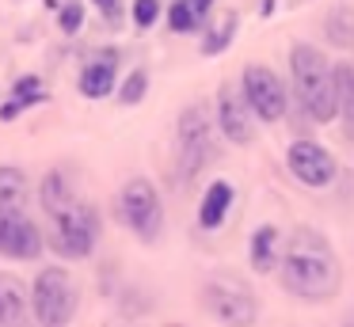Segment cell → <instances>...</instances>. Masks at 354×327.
Returning <instances> with one entry per match:
<instances>
[{"label":"cell","mask_w":354,"mask_h":327,"mask_svg":"<svg viewBox=\"0 0 354 327\" xmlns=\"http://www.w3.org/2000/svg\"><path fill=\"white\" fill-rule=\"evenodd\" d=\"M278 281L290 297L305 304H328L343 289V266L324 232L308 225H297L282 243V259H278Z\"/></svg>","instance_id":"cell-1"},{"label":"cell","mask_w":354,"mask_h":327,"mask_svg":"<svg viewBox=\"0 0 354 327\" xmlns=\"http://www.w3.org/2000/svg\"><path fill=\"white\" fill-rule=\"evenodd\" d=\"M290 73H293V91L297 103L305 111V118H313L316 126L339 118V88H335V65L324 57L316 46L297 42L290 50Z\"/></svg>","instance_id":"cell-2"},{"label":"cell","mask_w":354,"mask_h":327,"mask_svg":"<svg viewBox=\"0 0 354 327\" xmlns=\"http://www.w3.org/2000/svg\"><path fill=\"white\" fill-rule=\"evenodd\" d=\"M202 304L206 312L225 327H255L259 319V297L240 274H209L202 281Z\"/></svg>","instance_id":"cell-3"},{"label":"cell","mask_w":354,"mask_h":327,"mask_svg":"<svg viewBox=\"0 0 354 327\" xmlns=\"http://www.w3.org/2000/svg\"><path fill=\"white\" fill-rule=\"evenodd\" d=\"M115 209H118V221H122L141 243L160 240V232H164V202H160L156 187L145 179V175H133V179L122 183Z\"/></svg>","instance_id":"cell-4"},{"label":"cell","mask_w":354,"mask_h":327,"mask_svg":"<svg viewBox=\"0 0 354 327\" xmlns=\"http://www.w3.org/2000/svg\"><path fill=\"white\" fill-rule=\"evenodd\" d=\"M77 281L65 266H42L31 281V304L39 327H69L77 316Z\"/></svg>","instance_id":"cell-5"},{"label":"cell","mask_w":354,"mask_h":327,"mask_svg":"<svg viewBox=\"0 0 354 327\" xmlns=\"http://www.w3.org/2000/svg\"><path fill=\"white\" fill-rule=\"evenodd\" d=\"M95 243H100V213H95V205L77 202L62 217H54L50 247L62 259H88L95 251Z\"/></svg>","instance_id":"cell-6"},{"label":"cell","mask_w":354,"mask_h":327,"mask_svg":"<svg viewBox=\"0 0 354 327\" xmlns=\"http://www.w3.org/2000/svg\"><path fill=\"white\" fill-rule=\"evenodd\" d=\"M176 164L183 179H194V175L206 167V160L214 156V133H209V118L202 106H183L176 122Z\"/></svg>","instance_id":"cell-7"},{"label":"cell","mask_w":354,"mask_h":327,"mask_svg":"<svg viewBox=\"0 0 354 327\" xmlns=\"http://www.w3.org/2000/svg\"><path fill=\"white\" fill-rule=\"evenodd\" d=\"M240 88H244V99H248V106H252V114L259 122H278L286 114V88H282L274 68L255 65V61L244 65Z\"/></svg>","instance_id":"cell-8"},{"label":"cell","mask_w":354,"mask_h":327,"mask_svg":"<svg viewBox=\"0 0 354 327\" xmlns=\"http://www.w3.org/2000/svg\"><path fill=\"white\" fill-rule=\"evenodd\" d=\"M286 164H290V175L301 187H313V190L331 187L335 175H339L335 156L316 141H293L290 149H286Z\"/></svg>","instance_id":"cell-9"},{"label":"cell","mask_w":354,"mask_h":327,"mask_svg":"<svg viewBox=\"0 0 354 327\" xmlns=\"http://www.w3.org/2000/svg\"><path fill=\"white\" fill-rule=\"evenodd\" d=\"M42 255V232L24 209H4L0 213V259L16 263H35Z\"/></svg>","instance_id":"cell-10"},{"label":"cell","mask_w":354,"mask_h":327,"mask_svg":"<svg viewBox=\"0 0 354 327\" xmlns=\"http://www.w3.org/2000/svg\"><path fill=\"white\" fill-rule=\"evenodd\" d=\"M217 126H221L225 141L240 144V149L252 144V106H248V99L236 95L229 84L217 88Z\"/></svg>","instance_id":"cell-11"},{"label":"cell","mask_w":354,"mask_h":327,"mask_svg":"<svg viewBox=\"0 0 354 327\" xmlns=\"http://www.w3.org/2000/svg\"><path fill=\"white\" fill-rule=\"evenodd\" d=\"M0 327H39L31 289L8 270H0Z\"/></svg>","instance_id":"cell-12"},{"label":"cell","mask_w":354,"mask_h":327,"mask_svg":"<svg viewBox=\"0 0 354 327\" xmlns=\"http://www.w3.org/2000/svg\"><path fill=\"white\" fill-rule=\"evenodd\" d=\"M77 88L84 99H107L111 91L118 88V50H103L100 57L88 61V65L80 68Z\"/></svg>","instance_id":"cell-13"},{"label":"cell","mask_w":354,"mask_h":327,"mask_svg":"<svg viewBox=\"0 0 354 327\" xmlns=\"http://www.w3.org/2000/svg\"><path fill=\"white\" fill-rule=\"evenodd\" d=\"M77 202H80V194H77V183H73V175L65 171V167L46 171V179H42V187H39V205H42V213L54 221V217H62L65 209H73Z\"/></svg>","instance_id":"cell-14"},{"label":"cell","mask_w":354,"mask_h":327,"mask_svg":"<svg viewBox=\"0 0 354 327\" xmlns=\"http://www.w3.org/2000/svg\"><path fill=\"white\" fill-rule=\"evenodd\" d=\"M282 259V232L274 225H259L248 240V263L255 274H274Z\"/></svg>","instance_id":"cell-15"},{"label":"cell","mask_w":354,"mask_h":327,"mask_svg":"<svg viewBox=\"0 0 354 327\" xmlns=\"http://www.w3.org/2000/svg\"><path fill=\"white\" fill-rule=\"evenodd\" d=\"M232 198H236V190H232L229 179L209 183L206 194H202V202H198V228H206V232L221 228L225 217H229V209H232Z\"/></svg>","instance_id":"cell-16"},{"label":"cell","mask_w":354,"mask_h":327,"mask_svg":"<svg viewBox=\"0 0 354 327\" xmlns=\"http://www.w3.org/2000/svg\"><path fill=\"white\" fill-rule=\"evenodd\" d=\"M335 88H339V126H343L346 141H354V65L351 61H335Z\"/></svg>","instance_id":"cell-17"},{"label":"cell","mask_w":354,"mask_h":327,"mask_svg":"<svg viewBox=\"0 0 354 327\" xmlns=\"http://www.w3.org/2000/svg\"><path fill=\"white\" fill-rule=\"evenodd\" d=\"M27 190H31V183H27V175L19 171V167L0 164V213L4 209H24Z\"/></svg>","instance_id":"cell-18"},{"label":"cell","mask_w":354,"mask_h":327,"mask_svg":"<svg viewBox=\"0 0 354 327\" xmlns=\"http://www.w3.org/2000/svg\"><path fill=\"white\" fill-rule=\"evenodd\" d=\"M145 91H149V73H145V68H133V73L122 80V88H118V103H122V106H138L141 99H145Z\"/></svg>","instance_id":"cell-19"},{"label":"cell","mask_w":354,"mask_h":327,"mask_svg":"<svg viewBox=\"0 0 354 327\" xmlns=\"http://www.w3.org/2000/svg\"><path fill=\"white\" fill-rule=\"evenodd\" d=\"M168 27L176 30V35H191V30L202 27V19L194 15V8L187 4V0H176V4L168 8Z\"/></svg>","instance_id":"cell-20"},{"label":"cell","mask_w":354,"mask_h":327,"mask_svg":"<svg viewBox=\"0 0 354 327\" xmlns=\"http://www.w3.org/2000/svg\"><path fill=\"white\" fill-rule=\"evenodd\" d=\"M12 95H16V99H24L27 106L46 103V88H42V80H39V76H19V80H12Z\"/></svg>","instance_id":"cell-21"},{"label":"cell","mask_w":354,"mask_h":327,"mask_svg":"<svg viewBox=\"0 0 354 327\" xmlns=\"http://www.w3.org/2000/svg\"><path fill=\"white\" fill-rule=\"evenodd\" d=\"M232 35H236V15H229V23H225L221 30H214V35L206 38V46H202V53H206V57H214V53H221L225 46L232 42Z\"/></svg>","instance_id":"cell-22"},{"label":"cell","mask_w":354,"mask_h":327,"mask_svg":"<svg viewBox=\"0 0 354 327\" xmlns=\"http://www.w3.org/2000/svg\"><path fill=\"white\" fill-rule=\"evenodd\" d=\"M328 35H331V42L335 46H346L354 38V23H351V15H343V12H331V19H328Z\"/></svg>","instance_id":"cell-23"},{"label":"cell","mask_w":354,"mask_h":327,"mask_svg":"<svg viewBox=\"0 0 354 327\" xmlns=\"http://www.w3.org/2000/svg\"><path fill=\"white\" fill-rule=\"evenodd\" d=\"M57 27H62L65 35H77V30L84 27V4H77V0H73V4H65V8H62V19H57Z\"/></svg>","instance_id":"cell-24"},{"label":"cell","mask_w":354,"mask_h":327,"mask_svg":"<svg viewBox=\"0 0 354 327\" xmlns=\"http://www.w3.org/2000/svg\"><path fill=\"white\" fill-rule=\"evenodd\" d=\"M160 15V0H133V23L138 27H153Z\"/></svg>","instance_id":"cell-25"},{"label":"cell","mask_w":354,"mask_h":327,"mask_svg":"<svg viewBox=\"0 0 354 327\" xmlns=\"http://www.w3.org/2000/svg\"><path fill=\"white\" fill-rule=\"evenodd\" d=\"M24 111H27V103H24V99H16V95H12L8 103L0 106V122H16Z\"/></svg>","instance_id":"cell-26"},{"label":"cell","mask_w":354,"mask_h":327,"mask_svg":"<svg viewBox=\"0 0 354 327\" xmlns=\"http://www.w3.org/2000/svg\"><path fill=\"white\" fill-rule=\"evenodd\" d=\"M95 8H100L103 15H111V19H118V15H122V8H118V0H92Z\"/></svg>","instance_id":"cell-27"},{"label":"cell","mask_w":354,"mask_h":327,"mask_svg":"<svg viewBox=\"0 0 354 327\" xmlns=\"http://www.w3.org/2000/svg\"><path fill=\"white\" fill-rule=\"evenodd\" d=\"M187 4L194 8V15H198V19H206V15H209V8H214V0H187Z\"/></svg>","instance_id":"cell-28"},{"label":"cell","mask_w":354,"mask_h":327,"mask_svg":"<svg viewBox=\"0 0 354 327\" xmlns=\"http://www.w3.org/2000/svg\"><path fill=\"white\" fill-rule=\"evenodd\" d=\"M343 327H354V324H343Z\"/></svg>","instance_id":"cell-29"}]
</instances>
